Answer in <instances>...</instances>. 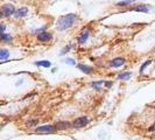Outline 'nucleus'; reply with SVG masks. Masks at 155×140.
Here are the masks:
<instances>
[{
  "label": "nucleus",
  "instance_id": "nucleus-9",
  "mask_svg": "<svg viewBox=\"0 0 155 140\" xmlns=\"http://www.w3.org/2000/svg\"><path fill=\"white\" fill-rule=\"evenodd\" d=\"M76 67H77L78 69L81 70L82 72L86 74V75H90V74H92V72H93V68H92V67H90V65H86V64H84V63H78Z\"/></svg>",
  "mask_w": 155,
  "mask_h": 140
},
{
  "label": "nucleus",
  "instance_id": "nucleus-1",
  "mask_svg": "<svg viewBox=\"0 0 155 140\" xmlns=\"http://www.w3.org/2000/svg\"><path fill=\"white\" fill-rule=\"evenodd\" d=\"M77 20V14L76 13H69L65 15L60 16V19L57 20V31H65L70 28L71 26H74V23Z\"/></svg>",
  "mask_w": 155,
  "mask_h": 140
},
{
  "label": "nucleus",
  "instance_id": "nucleus-25",
  "mask_svg": "<svg viewBox=\"0 0 155 140\" xmlns=\"http://www.w3.org/2000/svg\"><path fill=\"white\" fill-rule=\"evenodd\" d=\"M149 131H155V125H153V126L149 128Z\"/></svg>",
  "mask_w": 155,
  "mask_h": 140
},
{
  "label": "nucleus",
  "instance_id": "nucleus-13",
  "mask_svg": "<svg viewBox=\"0 0 155 140\" xmlns=\"http://www.w3.org/2000/svg\"><path fill=\"white\" fill-rule=\"evenodd\" d=\"M131 76H132V71H124V72H121V74H119L117 76V79H119V81H126V79H130Z\"/></svg>",
  "mask_w": 155,
  "mask_h": 140
},
{
  "label": "nucleus",
  "instance_id": "nucleus-17",
  "mask_svg": "<svg viewBox=\"0 0 155 140\" xmlns=\"http://www.w3.org/2000/svg\"><path fill=\"white\" fill-rule=\"evenodd\" d=\"M152 62H153V60H152V58H148V60H146L145 62H143L142 64H141V67H140V69H139L140 75H142V74H143V71H145V69H146V68H147L148 65H149V64H150Z\"/></svg>",
  "mask_w": 155,
  "mask_h": 140
},
{
  "label": "nucleus",
  "instance_id": "nucleus-19",
  "mask_svg": "<svg viewBox=\"0 0 155 140\" xmlns=\"http://www.w3.org/2000/svg\"><path fill=\"white\" fill-rule=\"evenodd\" d=\"M72 48V45H67L65 47H63L62 49H61V53H60V55L61 56H63V55H65L67 53H69V50Z\"/></svg>",
  "mask_w": 155,
  "mask_h": 140
},
{
  "label": "nucleus",
  "instance_id": "nucleus-3",
  "mask_svg": "<svg viewBox=\"0 0 155 140\" xmlns=\"http://www.w3.org/2000/svg\"><path fill=\"white\" fill-rule=\"evenodd\" d=\"M57 127L56 125H42V126H38L34 132L41 133V134H49V133H56Z\"/></svg>",
  "mask_w": 155,
  "mask_h": 140
},
{
  "label": "nucleus",
  "instance_id": "nucleus-5",
  "mask_svg": "<svg viewBox=\"0 0 155 140\" xmlns=\"http://www.w3.org/2000/svg\"><path fill=\"white\" fill-rule=\"evenodd\" d=\"M90 32H91V29L89 27H85L83 31L79 33V35H78L77 38L78 45H84L87 39H89V36H90Z\"/></svg>",
  "mask_w": 155,
  "mask_h": 140
},
{
  "label": "nucleus",
  "instance_id": "nucleus-15",
  "mask_svg": "<svg viewBox=\"0 0 155 140\" xmlns=\"http://www.w3.org/2000/svg\"><path fill=\"white\" fill-rule=\"evenodd\" d=\"M13 41V38L7 34V33H2L1 34V42H4V43H11Z\"/></svg>",
  "mask_w": 155,
  "mask_h": 140
},
{
  "label": "nucleus",
  "instance_id": "nucleus-2",
  "mask_svg": "<svg viewBox=\"0 0 155 140\" xmlns=\"http://www.w3.org/2000/svg\"><path fill=\"white\" fill-rule=\"evenodd\" d=\"M15 6L13 4H4L1 6V16L2 18H9L15 14Z\"/></svg>",
  "mask_w": 155,
  "mask_h": 140
},
{
  "label": "nucleus",
  "instance_id": "nucleus-6",
  "mask_svg": "<svg viewBox=\"0 0 155 140\" xmlns=\"http://www.w3.org/2000/svg\"><path fill=\"white\" fill-rule=\"evenodd\" d=\"M36 39H38V41H40V42L47 43V42H50V41L53 40V34L48 31L41 32L39 34H36Z\"/></svg>",
  "mask_w": 155,
  "mask_h": 140
},
{
  "label": "nucleus",
  "instance_id": "nucleus-16",
  "mask_svg": "<svg viewBox=\"0 0 155 140\" xmlns=\"http://www.w3.org/2000/svg\"><path fill=\"white\" fill-rule=\"evenodd\" d=\"M134 1H135V0H121V1L117 2L116 6L117 7H126V6H128V5L133 4Z\"/></svg>",
  "mask_w": 155,
  "mask_h": 140
},
{
  "label": "nucleus",
  "instance_id": "nucleus-7",
  "mask_svg": "<svg viewBox=\"0 0 155 140\" xmlns=\"http://www.w3.org/2000/svg\"><path fill=\"white\" fill-rule=\"evenodd\" d=\"M152 7H149L148 5H143V4H140V5H137V6H133V7H130L127 11L130 12H142V13H147L149 12V9Z\"/></svg>",
  "mask_w": 155,
  "mask_h": 140
},
{
  "label": "nucleus",
  "instance_id": "nucleus-14",
  "mask_svg": "<svg viewBox=\"0 0 155 140\" xmlns=\"http://www.w3.org/2000/svg\"><path fill=\"white\" fill-rule=\"evenodd\" d=\"M105 82L106 81H94V82L91 83V86H92L94 90L99 91V90H101V86L105 85Z\"/></svg>",
  "mask_w": 155,
  "mask_h": 140
},
{
  "label": "nucleus",
  "instance_id": "nucleus-21",
  "mask_svg": "<svg viewBox=\"0 0 155 140\" xmlns=\"http://www.w3.org/2000/svg\"><path fill=\"white\" fill-rule=\"evenodd\" d=\"M64 62L67 63V64H70V65H77V64H76V61H75L74 58H65Z\"/></svg>",
  "mask_w": 155,
  "mask_h": 140
},
{
  "label": "nucleus",
  "instance_id": "nucleus-8",
  "mask_svg": "<svg viewBox=\"0 0 155 140\" xmlns=\"http://www.w3.org/2000/svg\"><path fill=\"white\" fill-rule=\"evenodd\" d=\"M125 63H126V60H125L124 57H116V58L109 61V65L112 67V68H119V67L124 65Z\"/></svg>",
  "mask_w": 155,
  "mask_h": 140
},
{
  "label": "nucleus",
  "instance_id": "nucleus-12",
  "mask_svg": "<svg viewBox=\"0 0 155 140\" xmlns=\"http://www.w3.org/2000/svg\"><path fill=\"white\" fill-rule=\"evenodd\" d=\"M33 64H34V65H36V67H42V68H50V67H51V63H50V61H47V60H42V61H35Z\"/></svg>",
  "mask_w": 155,
  "mask_h": 140
},
{
  "label": "nucleus",
  "instance_id": "nucleus-20",
  "mask_svg": "<svg viewBox=\"0 0 155 140\" xmlns=\"http://www.w3.org/2000/svg\"><path fill=\"white\" fill-rule=\"evenodd\" d=\"M38 124H39V120H38V119H34V120H29V122H27V126H28V127L36 126Z\"/></svg>",
  "mask_w": 155,
  "mask_h": 140
},
{
  "label": "nucleus",
  "instance_id": "nucleus-18",
  "mask_svg": "<svg viewBox=\"0 0 155 140\" xmlns=\"http://www.w3.org/2000/svg\"><path fill=\"white\" fill-rule=\"evenodd\" d=\"M9 57V52H8L7 49H5V48H1L0 49V60H6Z\"/></svg>",
  "mask_w": 155,
  "mask_h": 140
},
{
  "label": "nucleus",
  "instance_id": "nucleus-23",
  "mask_svg": "<svg viewBox=\"0 0 155 140\" xmlns=\"http://www.w3.org/2000/svg\"><path fill=\"white\" fill-rule=\"evenodd\" d=\"M5 28H6V26H5V23L1 22V34L2 33H5Z\"/></svg>",
  "mask_w": 155,
  "mask_h": 140
},
{
  "label": "nucleus",
  "instance_id": "nucleus-11",
  "mask_svg": "<svg viewBox=\"0 0 155 140\" xmlns=\"http://www.w3.org/2000/svg\"><path fill=\"white\" fill-rule=\"evenodd\" d=\"M28 8L27 7H20L19 9H16L15 11V14H14V16H15L16 19H21V18H25V16L28 15Z\"/></svg>",
  "mask_w": 155,
  "mask_h": 140
},
{
  "label": "nucleus",
  "instance_id": "nucleus-10",
  "mask_svg": "<svg viewBox=\"0 0 155 140\" xmlns=\"http://www.w3.org/2000/svg\"><path fill=\"white\" fill-rule=\"evenodd\" d=\"M57 130H69L72 127V123H69V122H64V120H61V122H57L55 123Z\"/></svg>",
  "mask_w": 155,
  "mask_h": 140
},
{
  "label": "nucleus",
  "instance_id": "nucleus-24",
  "mask_svg": "<svg viewBox=\"0 0 155 140\" xmlns=\"http://www.w3.org/2000/svg\"><path fill=\"white\" fill-rule=\"evenodd\" d=\"M22 83H23V79H20L19 82H16V83H15V85H16V86H19V85H21Z\"/></svg>",
  "mask_w": 155,
  "mask_h": 140
},
{
  "label": "nucleus",
  "instance_id": "nucleus-4",
  "mask_svg": "<svg viewBox=\"0 0 155 140\" xmlns=\"http://www.w3.org/2000/svg\"><path fill=\"white\" fill-rule=\"evenodd\" d=\"M89 118L86 116H81L76 118L74 122H72V127H76V128H81V127H84L89 124Z\"/></svg>",
  "mask_w": 155,
  "mask_h": 140
},
{
  "label": "nucleus",
  "instance_id": "nucleus-22",
  "mask_svg": "<svg viewBox=\"0 0 155 140\" xmlns=\"http://www.w3.org/2000/svg\"><path fill=\"white\" fill-rule=\"evenodd\" d=\"M112 85H113V82H112V81H106V82H105V86H106V88H111Z\"/></svg>",
  "mask_w": 155,
  "mask_h": 140
}]
</instances>
